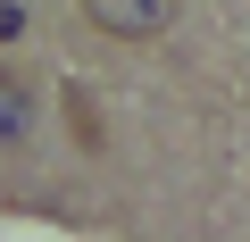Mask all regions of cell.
I'll use <instances>...</instances> for the list:
<instances>
[{
    "instance_id": "3957f363",
    "label": "cell",
    "mask_w": 250,
    "mask_h": 242,
    "mask_svg": "<svg viewBox=\"0 0 250 242\" xmlns=\"http://www.w3.org/2000/svg\"><path fill=\"white\" fill-rule=\"evenodd\" d=\"M25 34V9H17V0H0V42H17Z\"/></svg>"
},
{
    "instance_id": "6da1fadb",
    "label": "cell",
    "mask_w": 250,
    "mask_h": 242,
    "mask_svg": "<svg viewBox=\"0 0 250 242\" xmlns=\"http://www.w3.org/2000/svg\"><path fill=\"white\" fill-rule=\"evenodd\" d=\"M83 17H92L108 42H159V34L184 17V0H83Z\"/></svg>"
},
{
    "instance_id": "7a4b0ae2",
    "label": "cell",
    "mask_w": 250,
    "mask_h": 242,
    "mask_svg": "<svg viewBox=\"0 0 250 242\" xmlns=\"http://www.w3.org/2000/svg\"><path fill=\"white\" fill-rule=\"evenodd\" d=\"M34 134V84L0 75V142H25Z\"/></svg>"
}]
</instances>
